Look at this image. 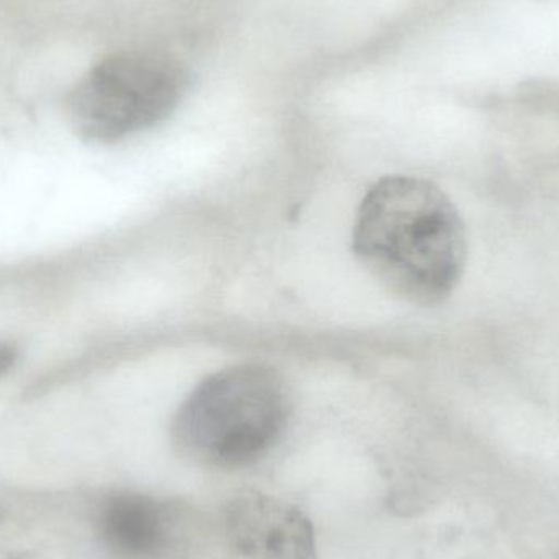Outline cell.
Wrapping results in <instances>:
<instances>
[{
	"label": "cell",
	"instance_id": "cell-6",
	"mask_svg": "<svg viewBox=\"0 0 559 559\" xmlns=\"http://www.w3.org/2000/svg\"><path fill=\"white\" fill-rule=\"evenodd\" d=\"M15 361V352L9 347H0V374L5 373Z\"/></svg>",
	"mask_w": 559,
	"mask_h": 559
},
{
	"label": "cell",
	"instance_id": "cell-1",
	"mask_svg": "<svg viewBox=\"0 0 559 559\" xmlns=\"http://www.w3.org/2000/svg\"><path fill=\"white\" fill-rule=\"evenodd\" d=\"M354 252L396 298L436 306L459 286L468 245L459 210L440 187L391 176L378 180L358 206Z\"/></svg>",
	"mask_w": 559,
	"mask_h": 559
},
{
	"label": "cell",
	"instance_id": "cell-3",
	"mask_svg": "<svg viewBox=\"0 0 559 559\" xmlns=\"http://www.w3.org/2000/svg\"><path fill=\"white\" fill-rule=\"evenodd\" d=\"M186 92V75L169 59L115 55L98 62L68 97V114L79 136L117 143L163 123Z\"/></svg>",
	"mask_w": 559,
	"mask_h": 559
},
{
	"label": "cell",
	"instance_id": "cell-2",
	"mask_svg": "<svg viewBox=\"0 0 559 559\" xmlns=\"http://www.w3.org/2000/svg\"><path fill=\"white\" fill-rule=\"evenodd\" d=\"M285 381L267 365L242 364L210 374L174 416V449L205 468H245L261 460L288 426Z\"/></svg>",
	"mask_w": 559,
	"mask_h": 559
},
{
	"label": "cell",
	"instance_id": "cell-4",
	"mask_svg": "<svg viewBox=\"0 0 559 559\" xmlns=\"http://www.w3.org/2000/svg\"><path fill=\"white\" fill-rule=\"evenodd\" d=\"M226 540L245 559H319L308 515L275 496L242 491L223 511Z\"/></svg>",
	"mask_w": 559,
	"mask_h": 559
},
{
	"label": "cell",
	"instance_id": "cell-5",
	"mask_svg": "<svg viewBox=\"0 0 559 559\" xmlns=\"http://www.w3.org/2000/svg\"><path fill=\"white\" fill-rule=\"evenodd\" d=\"M95 532L111 558L163 559L176 538V514L153 496L115 491L98 504Z\"/></svg>",
	"mask_w": 559,
	"mask_h": 559
}]
</instances>
